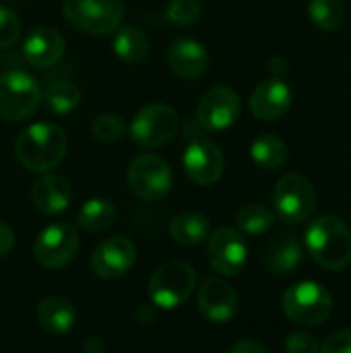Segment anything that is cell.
Instances as JSON below:
<instances>
[{
	"mask_svg": "<svg viewBox=\"0 0 351 353\" xmlns=\"http://www.w3.org/2000/svg\"><path fill=\"white\" fill-rule=\"evenodd\" d=\"M68 139L64 130L50 122H37L27 126L14 145V153L19 163L37 174H46L54 170L66 155Z\"/></svg>",
	"mask_w": 351,
	"mask_h": 353,
	"instance_id": "1",
	"label": "cell"
},
{
	"mask_svg": "<svg viewBox=\"0 0 351 353\" xmlns=\"http://www.w3.org/2000/svg\"><path fill=\"white\" fill-rule=\"evenodd\" d=\"M306 248L321 267L341 271L351 265V230L339 217H319L306 230Z\"/></svg>",
	"mask_w": 351,
	"mask_h": 353,
	"instance_id": "2",
	"label": "cell"
},
{
	"mask_svg": "<svg viewBox=\"0 0 351 353\" xmlns=\"http://www.w3.org/2000/svg\"><path fill=\"white\" fill-rule=\"evenodd\" d=\"M199 275L184 261L163 263L149 281V298L157 308L174 310L182 306L194 292Z\"/></svg>",
	"mask_w": 351,
	"mask_h": 353,
	"instance_id": "3",
	"label": "cell"
},
{
	"mask_svg": "<svg viewBox=\"0 0 351 353\" xmlns=\"http://www.w3.org/2000/svg\"><path fill=\"white\" fill-rule=\"evenodd\" d=\"M64 19L91 35H110L114 33L124 17L122 0H64L62 2Z\"/></svg>",
	"mask_w": 351,
	"mask_h": 353,
	"instance_id": "4",
	"label": "cell"
},
{
	"mask_svg": "<svg viewBox=\"0 0 351 353\" xmlns=\"http://www.w3.org/2000/svg\"><path fill=\"white\" fill-rule=\"evenodd\" d=\"M281 306L292 323L300 327H319L331 316L333 298L323 285L314 281H302L283 294Z\"/></svg>",
	"mask_w": 351,
	"mask_h": 353,
	"instance_id": "5",
	"label": "cell"
},
{
	"mask_svg": "<svg viewBox=\"0 0 351 353\" xmlns=\"http://www.w3.org/2000/svg\"><path fill=\"white\" fill-rule=\"evenodd\" d=\"M41 101L37 81L25 70H6L0 74V116L6 122L31 118Z\"/></svg>",
	"mask_w": 351,
	"mask_h": 353,
	"instance_id": "6",
	"label": "cell"
},
{
	"mask_svg": "<svg viewBox=\"0 0 351 353\" xmlns=\"http://www.w3.org/2000/svg\"><path fill=\"white\" fill-rule=\"evenodd\" d=\"M180 128L176 110L168 103H149L130 122V137L139 147L153 149L170 143Z\"/></svg>",
	"mask_w": 351,
	"mask_h": 353,
	"instance_id": "7",
	"label": "cell"
},
{
	"mask_svg": "<svg viewBox=\"0 0 351 353\" xmlns=\"http://www.w3.org/2000/svg\"><path fill=\"white\" fill-rule=\"evenodd\" d=\"M128 188L143 201H159L172 188V168L159 155L143 153L128 165Z\"/></svg>",
	"mask_w": 351,
	"mask_h": 353,
	"instance_id": "8",
	"label": "cell"
},
{
	"mask_svg": "<svg viewBox=\"0 0 351 353\" xmlns=\"http://www.w3.org/2000/svg\"><path fill=\"white\" fill-rule=\"evenodd\" d=\"M273 203L277 215L283 221L288 223L306 221L317 207L314 186L308 178L300 174H285L273 190Z\"/></svg>",
	"mask_w": 351,
	"mask_h": 353,
	"instance_id": "9",
	"label": "cell"
},
{
	"mask_svg": "<svg viewBox=\"0 0 351 353\" xmlns=\"http://www.w3.org/2000/svg\"><path fill=\"white\" fill-rule=\"evenodd\" d=\"M79 234L70 223L48 225L33 244V256L43 269H62L79 252Z\"/></svg>",
	"mask_w": 351,
	"mask_h": 353,
	"instance_id": "10",
	"label": "cell"
},
{
	"mask_svg": "<svg viewBox=\"0 0 351 353\" xmlns=\"http://www.w3.org/2000/svg\"><path fill=\"white\" fill-rule=\"evenodd\" d=\"M182 165H184L186 176L194 184L211 186L221 178L225 161H223L221 149L213 141H209L205 137H197L186 145Z\"/></svg>",
	"mask_w": 351,
	"mask_h": 353,
	"instance_id": "11",
	"label": "cell"
},
{
	"mask_svg": "<svg viewBox=\"0 0 351 353\" xmlns=\"http://www.w3.org/2000/svg\"><path fill=\"white\" fill-rule=\"evenodd\" d=\"M240 116V97L230 87H213L209 89L197 108V122L211 132H219L230 128Z\"/></svg>",
	"mask_w": 351,
	"mask_h": 353,
	"instance_id": "12",
	"label": "cell"
},
{
	"mask_svg": "<svg viewBox=\"0 0 351 353\" xmlns=\"http://www.w3.org/2000/svg\"><path fill=\"white\" fill-rule=\"evenodd\" d=\"M209 265L219 275H238L248 259V248L242 234L234 228H219L209 240Z\"/></svg>",
	"mask_w": 351,
	"mask_h": 353,
	"instance_id": "13",
	"label": "cell"
},
{
	"mask_svg": "<svg viewBox=\"0 0 351 353\" xmlns=\"http://www.w3.org/2000/svg\"><path fill=\"white\" fill-rule=\"evenodd\" d=\"M137 261V246L124 238V236H114L103 240L93 256H91V267L93 273L101 279H118L124 277Z\"/></svg>",
	"mask_w": 351,
	"mask_h": 353,
	"instance_id": "14",
	"label": "cell"
},
{
	"mask_svg": "<svg viewBox=\"0 0 351 353\" xmlns=\"http://www.w3.org/2000/svg\"><path fill=\"white\" fill-rule=\"evenodd\" d=\"M199 310L201 314L217 325L230 323L236 312H238V294L236 290L217 277H211L207 281H203V285L199 288Z\"/></svg>",
	"mask_w": 351,
	"mask_h": 353,
	"instance_id": "15",
	"label": "cell"
},
{
	"mask_svg": "<svg viewBox=\"0 0 351 353\" xmlns=\"http://www.w3.org/2000/svg\"><path fill=\"white\" fill-rule=\"evenodd\" d=\"M168 66L180 79H201L209 68V54L203 43L192 37H176L166 54Z\"/></svg>",
	"mask_w": 351,
	"mask_h": 353,
	"instance_id": "16",
	"label": "cell"
},
{
	"mask_svg": "<svg viewBox=\"0 0 351 353\" xmlns=\"http://www.w3.org/2000/svg\"><path fill=\"white\" fill-rule=\"evenodd\" d=\"M292 105V89L281 79H269L261 83L250 95V112L259 120H277Z\"/></svg>",
	"mask_w": 351,
	"mask_h": 353,
	"instance_id": "17",
	"label": "cell"
},
{
	"mask_svg": "<svg viewBox=\"0 0 351 353\" xmlns=\"http://www.w3.org/2000/svg\"><path fill=\"white\" fill-rule=\"evenodd\" d=\"M66 50L64 37L54 27H37L23 41V58L37 68L56 64Z\"/></svg>",
	"mask_w": 351,
	"mask_h": 353,
	"instance_id": "18",
	"label": "cell"
},
{
	"mask_svg": "<svg viewBox=\"0 0 351 353\" xmlns=\"http://www.w3.org/2000/svg\"><path fill=\"white\" fill-rule=\"evenodd\" d=\"M70 199H72L70 184L62 176H56V174L41 176L31 188V201L35 209L46 215H56V213L66 211L70 205Z\"/></svg>",
	"mask_w": 351,
	"mask_h": 353,
	"instance_id": "19",
	"label": "cell"
},
{
	"mask_svg": "<svg viewBox=\"0 0 351 353\" xmlns=\"http://www.w3.org/2000/svg\"><path fill=\"white\" fill-rule=\"evenodd\" d=\"M302 244L292 234H281L275 240H271L265 248L263 263L265 269L273 275H290L298 269L302 263Z\"/></svg>",
	"mask_w": 351,
	"mask_h": 353,
	"instance_id": "20",
	"label": "cell"
},
{
	"mask_svg": "<svg viewBox=\"0 0 351 353\" xmlns=\"http://www.w3.org/2000/svg\"><path fill=\"white\" fill-rule=\"evenodd\" d=\"M37 321L46 333L60 337V335H66L72 331V327L77 323V310L72 308V304L68 300L52 296V298H46L39 302Z\"/></svg>",
	"mask_w": 351,
	"mask_h": 353,
	"instance_id": "21",
	"label": "cell"
},
{
	"mask_svg": "<svg viewBox=\"0 0 351 353\" xmlns=\"http://www.w3.org/2000/svg\"><path fill=\"white\" fill-rule=\"evenodd\" d=\"M209 219L201 213L186 211L172 219L170 236L180 246H197L209 236Z\"/></svg>",
	"mask_w": 351,
	"mask_h": 353,
	"instance_id": "22",
	"label": "cell"
},
{
	"mask_svg": "<svg viewBox=\"0 0 351 353\" xmlns=\"http://www.w3.org/2000/svg\"><path fill=\"white\" fill-rule=\"evenodd\" d=\"M112 48H114V52H116V56L120 60L130 62V64H139L149 54V39L139 27L126 25V27L116 29Z\"/></svg>",
	"mask_w": 351,
	"mask_h": 353,
	"instance_id": "23",
	"label": "cell"
},
{
	"mask_svg": "<svg viewBox=\"0 0 351 353\" xmlns=\"http://www.w3.org/2000/svg\"><path fill=\"white\" fill-rule=\"evenodd\" d=\"M116 219V207L108 199H91L87 201L77 215V225L89 234H99L112 228Z\"/></svg>",
	"mask_w": 351,
	"mask_h": 353,
	"instance_id": "24",
	"label": "cell"
},
{
	"mask_svg": "<svg viewBox=\"0 0 351 353\" xmlns=\"http://www.w3.org/2000/svg\"><path fill=\"white\" fill-rule=\"evenodd\" d=\"M250 155H252V159H254V163L259 168L277 170L288 159V145L277 134H263L252 143Z\"/></svg>",
	"mask_w": 351,
	"mask_h": 353,
	"instance_id": "25",
	"label": "cell"
},
{
	"mask_svg": "<svg viewBox=\"0 0 351 353\" xmlns=\"http://www.w3.org/2000/svg\"><path fill=\"white\" fill-rule=\"evenodd\" d=\"M41 97L50 112L64 116V114H70L72 110H77V105L81 101V91L77 85H72L68 81H54L46 87Z\"/></svg>",
	"mask_w": 351,
	"mask_h": 353,
	"instance_id": "26",
	"label": "cell"
},
{
	"mask_svg": "<svg viewBox=\"0 0 351 353\" xmlns=\"http://www.w3.org/2000/svg\"><path fill=\"white\" fill-rule=\"evenodd\" d=\"M238 228L246 234V236H261L265 234L267 230L273 228L275 223V215L271 209H267L265 205H259V203H252V205H246L238 211Z\"/></svg>",
	"mask_w": 351,
	"mask_h": 353,
	"instance_id": "27",
	"label": "cell"
},
{
	"mask_svg": "<svg viewBox=\"0 0 351 353\" xmlns=\"http://www.w3.org/2000/svg\"><path fill=\"white\" fill-rule=\"evenodd\" d=\"M308 14L323 31H335L345 19V6L341 0H310Z\"/></svg>",
	"mask_w": 351,
	"mask_h": 353,
	"instance_id": "28",
	"label": "cell"
},
{
	"mask_svg": "<svg viewBox=\"0 0 351 353\" xmlns=\"http://www.w3.org/2000/svg\"><path fill=\"white\" fill-rule=\"evenodd\" d=\"M203 12V2L201 0H172L168 4V19L178 25V27H188L199 21Z\"/></svg>",
	"mask_w": 351,
	"mask_h": 353,
	"instance_id": "29",
	"label": "cell"
},
{
	"mask_svg": "<svg viewBox=\"0 0 351 353\" xmlns=\"http://www.w3.org/2000/svg\"><path fill=\"white\" fill-rule=\"evenodd\" d=\"M91 132L97 141L101 143H116L124 137L126 132V126H124V120L120 116H114V114H103V116H97L93 120V126H91Z\"/></svg>",
	"mask_w": 351,
	"mask_h": 353,
	"instance_id": "30",
	"label": "cell"
},
{
	"mask_svg": "<svg viewBox=\"0 0 351 353\" xmlns=\"http://www.w3.org/2000/svg\"><path fill=\"white\" fill-rule=\"evenodd\" d=\"M19 35H21V21H19V17L10 8L0 6V50L14 46Z\"/></svg>",
	"mask_w": 351,
	"mask_h": 353,
	"instance_id": "31",
	"label": "cell"
},
{
	"mask_svg": "<svg viewBox=\"0 0 351 353\" xmlns=\"http://www.w3.org/2000/svg\"><path fill=\"white\" fill-rule=\"evenodd\" d=\"M285 352H321V343H319V339L312 333H308V331H296V333H290L288 335V339H285Z\"/></svg>",
	"mask_w": 351,
	"mask_h": 353,
	"instance_id": "32",
	"label": "cell"
},
{
	"mask_svg": "<svg viewBox=\"0 0 351 353\" xmlns=\"http://www.w3.org/2000/svg\"><path fill=\"white\" fill-rule=\"evenodd\" d=\"M321 352L351 353V329L337 331V333H333L331 337H327V341L321 345Z\"/></svg>",
	"mask_w": 351,
	"mask_h": 353,
	"instance_id": "33",
	"label": "cell"
},
{
	"mask_svg": "<svg viewBox=\"0 0 351 353\" xmlns=\"http://www.w3.org/2000/svg\"><path fill=\"white\" fill-rule=\"evenodd\" d=\"M230 353H267V347L254 339H244V341H238L230 347Z\"/></svg>",
	"mask_w": 351,
	"mask_h": 353,
	"instance_id": "34",
	"label": "cell"
},
{
	"mask_svg": "<svg viewBox=\"0 0 351 353\" xmlns=\"http://www.w3.org/2000/svg\"><path fill=\"white\" fill-rule=\"evenodd\" d=\"M12 246H14V234L6 223L0 221V259H4L12 250Z\"/></svg>",
	"mask_w": 351,
	"mask_h": 353,
	"instance_id": "35",
	"label": "cell"
},
{
	"mask_svg": "<svg viewBox=\"0 0 351 353\" xmlns=\"http://www.w3.org/2000/svg\"><path fill=\"white\" fill-rule=\"evenodd\" d=\"M134 319L139 323H153L155 321V310L151 306H141L137 312H134Z\"/></svg>",
	"mask_w": 351,
	"mask_h": 353,
	"instance_id": "36",
	"label": "cell"
},
{
	"mask_svg": "<svg viewBox=\"0 0 351 353\" xmlns=\"http://www.w3.org/2000/svg\"><path fill=\"white\" fill-rule=\"evenodd\" d=\"M83 350L89 353H101L103 352V343L99 341V339H95V337H91L85 345H83Z\"/></svg>",
	"mask_w": 351,
	"mask_h": 353,
	"instance_id": "37",
	"label": "cell"
},
{
	"mask_svg": "<svg viewBox=\"0 0 351 353\" xmlns=\"http://www.w3.org/2000/svg\"><path fill=\"white\" fill-rule=\"evenodd\" d=\"M285 66H288V62H285L283 58H279V56H275V58L271 60V70H273L275 74H281V72L285 70Z\"/></svg>",
	"mask_w": 351,
	"mask_h": 353,
	"instance_id": "38",
	"label": "cell"
}]
</instances>
